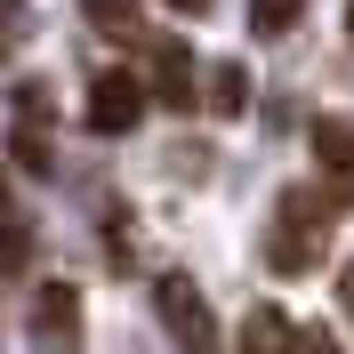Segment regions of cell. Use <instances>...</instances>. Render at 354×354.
<instances>
[{"mask_svg": "<svg viewBox=\"0 0 354 354\" xmlns=\"http://www.w3.org/2000/svg\"><path fill=\"white\" fill-rule=\"evenodd\" d=\"M330 250V209L306 194V185H282L274 194V218H266V266L274 274H314V258Z\"/></svg>", "mask_w": 354, "mask_h": 354, "instance_id": "obj_1", "label": "cell"}, {"mask_svg": "<svg viewBox=\"0 0 354 354\" xmlns=\"http://www.w3.org/2000/svg\"><path fill=\"white\" fill-rule=\"evenodd\" d=\"M153 314H161V330H169L177 354H225L218 314H209V298H201L185 274H161V282H153Z\"/></svg>", "mask_w": 354, "mask_h": 354, "instance_id": "obj_2", "label": "cell"}, {"mask_svg": "<svg viewBox=\"0 0 354 354\" xmlns=\"http://www.w3.org/2000/svg\"><path fill=\"white\" fill-rule=\"evenodd\" d=\"M24 330H32L41 354H81V290H73V282H32Z\"/></svg>", "mask_w": 354, "mask_h": 354, "instance_id": "obj_3", "label": "cell"}, {"mask_svg": "<svg viewBox=\"0 0 354 354\" xmlns=\"http://www.w3.org/2000/svg\"><path fill=\"white\" fill-rule=\"evenodd\" d=\"M81 121L97 137H129L137 121H145V81H137V73H97L88 97H81Z\"/></svg>", "mask_w": 354, "mask_h": 354, "instance_id": "obj_4", "label": "cell"}, {"mask_svg": "<svg viewBox=\"0 0 354 354\" xmlns=\"http://www.w3.org/2000/svg\"><path fill=\"white\" fill-rule=\"evenodd\" d=\"M306 145H314V169L330 177V194H338V201H354V121L322 113V121L306 129Z\"/></svg>", "mask_w": 354, "mask_h": 354, "instance_id": "obj_5", "label": "cell"}, {"mask_svg": "<svg viewBox=\"0 0 354 354\" xmlns=\"http://www.w3.org/2000/svg\"><path fill=\"white\" fill-rule=\"evenodd\" d=\"M145 105H169V113L194 105V57H185V41H153V81H145Z\"/></svg>", "mask_w": 354, "mask_h": 354, "instance_id": "obj_6", "label": "cell"}, {"mask_svg": "<svg viewBox=\"0 0 354 354\" xmlns=\"http://www.w3.org/2000/svg\"><path fill=\"white\" fill-rule=\"evenodd\" d=\"M242 354H298V322L282 306H250L242 322Z\"/></svg>", "mask_w": 354, "mask_h": 354, "instance_id": "obj_7", "label": "cell"}, {"mask_svg": "<svg viewBox=\"0 0 354 354\" xmlns=\"http://www.w3.org/2000/svg\"><path fill=\"white\" fill-rule=\"evenodd\" d=\"M201 81H209V88H194V97H201L209 113H218V121H234V113H250V73L234 65V57H225V65H209Z\"/></svg>", "mask_w": 354, "mask_h": 354, "instance_id": "obj_8", "label": "cell"}, {"mask_svg": "<svg viewBox=\"0 0 354 354\" xmlns=\"http://www.w3.org/2000/svg\"><path fill=\"white\" fill-rule=\"evenodd\" d=\"M81 17L105 32V41H137L145 32V17H137V0H81Z\"/></svg>", "mask_w": 354, "mask_h": 354, "instance_id": "obj_9", "label": "cell"}, {"mask_svg": "<svg viewBox=\"0 0 354 354\" xmlns=\"http://www.w3.org/2000/svg\"><path fill=\"white\" fill-rule=\"evenodd\" d=\"M298 24H306V0H250V32L258 41H282Z\"/></svg>", "mask_w": 354, "mask_h": 354, "instance_id": "obj_10", "label": "cell"}, {"mask_svg": "<svg viewBox=\"0 0 354 354\" xmlns=\"http://www.w3.org/2000/svg\"><path fill=\"white\" fill-rule=\"evenodd\" d=\"M24 266H32V225L0 201V274H24Z\"/></svg>", "mask_w": 354, "mask_h": 354, "instance_id": "obj_11", "label": "cell"}, {"mask_svg": "<svg viewBox=\"0 0 354 354\" xmlns=\"http://www.w3.org/2000/svg\"><path fill=\"white\" fill-rule=\"evenodd\" d=\"M8 153H17V169H32V177L57 169V153L41 145V129H32V121H17V129H8Z\"/></svg>", "mask_w": 354, "mask_h": 354, "instance_id": "obj_12", "label": "cell"}, {"mask_svg": "<svg viewBox=\"0 0 354 354\" xmlns=\"http://www.w3.org/2000/svg\"><path fill=\"white\" fill-rule=\"evenodd\" d=\"M24 41H32V8H24V0H0V57L24 48Z\"/></svg>", "mask_w": 354, "mask_h": 354, "instance_id": "obj_13", "label": "cell"}, {"mask_svg": "<svg viewBox=\"0 0 354 354\" xmlns=\"http://www.w3.org/2000/svg\"><path fill=\"white\" fill-rule=\"evenodd\" d=\"M298 354H346V346H338L322 322H298Z\"/></svg>", "mask_w": 354, "mask_h": 354, "instance_id": "obj_14", "label": "cell"}, {"mask_svg": "<svg viewBox=\"0 0 354 354\" xmlns=\"http://www.w3.org/2000/svg\"><path fill=\"white\" fill-rule=\"evenodd\" d=\"M338 298H346V322H354V258H346V282H338Z\"/></svg>", "mask_w": 354, "mask_h": 354, "instance_id": "obj_15", "label": "cell"}, {"mask_svg": "<svg viewBox=\"0 0 354 354\" xmlns=\"http://www.w3.org/2000/svg\"><path fill=\"white\" fill-rule=\"evenodd\" d=\"M169 8L177 17H209V0H169Z\"/></svg>", "mask_w": 354, "mask_h": 354, "instance_id": "obj_16", "label": "cell"}, {"mask_svg": "<svg viewBox=\"0 0 354 354\" xmlns=\"http://www.w3.org/2000/svg\"><path fill=\"white\" fill-rule=\"evenodd\" d=\"M346 32H354V0H346Z\"/></svg>", "mask_w": 354, "mask_h": 354, "instance_id": "obj_17", "label": "cell"}]
</instances>
